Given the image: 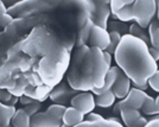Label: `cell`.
<instances>
[{
	"label": "cell",
	"mask_w": 159,
	"mask_h": 127,
	"mask_svg": "<svg viewBox=\"0 0 159 127\" xmlns=\"http://www.w3.org/2000/svg\"><path fill=\"white\" fill-rule=\"evenodd\" d=\"M158 69H159V63H158Z\"/></svg>",
	"instance_id": "cell-39"
},
{
	"label": "cell",
	"mask_w": 159,
	"mask_h": 127,
	"mask_svg": "<svg viewBox=\"0 0 159 127\" xmlns=\"http://www.w3.org/2000/svg\"><path fill=\"white\" fill-rule=\"evenodd\" d=\"M66 80L69 86L76 92H92L94 89L90 47L83 45L77 48L66 74Z\"/></svg>",
	"instance_id": "cell-2"
},
{
	"label": "cell",
	"mask_w": 159,
	"mask_h": 127,
	"mask_svg": "<svg viewBox=\"0 0 159 127\" xmlns=\"http://www.w3.org/2000/svg\"><path fill=\"white\" fill-rule=\"evenodd\" d=\"M70 106L77 109L83 115H88L96 107L95 95L92 92H80L70 101Z\"/></svg>",
	"instance_id": "cell-6"
},
{
	"label": "cell",
	"mask_w": 159,
	"mask_h": 127,
	"mask_svg": "<svg viewBox=\"0 0 159 127\" xmlns=\"http://www.w3.org/2000/svg\"><path fill=\"white\" fill-rule=\"evenodd\" d=\"M0 127H12L11 125H2V124H0Z\"/></svg>",
	"instance_id": "cell-37"
},
{
	"label": "cell",
	"mask_w": 159,
	"mask_h": 127,
	"mask_svg": "<svg viewBox=\"0 0 159 127\" xmlns=\"http://www.w3.org/2000/svg\"><path fill=\"white\" fill-rule=\"evenodd\" d=\"M19 102L23 105V106H29V105H31V103H33L34 102V100L33 99H31V98H29V96H26V95H23L21 98H19Z\"/></svg>",
	"instance_id": "cell-32"
},
{
	"label": "cell",
	"mask_w": 159,
	"mask_h": 127,
	"mask_svg": "<svg viewBox=\"0 0 159 127\" xmlns=\"http://www.w3.org/2000/svg\"><path fill=\"white\" fill-rule=\"evenodd\" d=\"M66 109V106L58 105V103H53V105L48 107L47 112H49L50 114H52L55 118H57L58 120L62 121V118H63V115H64Z\"/></svg>",
	"instance_id": "cell-22"
},
{
	"label": "cell",
	"mask_w": 159,
	"mask_h": 127,
	"mask_svg": "<svg viewBox=\"0 0 159 127\" xmlns=\"http://www.w3.org/2000/svg\"><path fill=\"white\" fill-rule=\"evenodd\" d=\"M90 48H98L101 51H107L111 44V34L107 29L94 25L88 40Z\"/></svg>",
	"instance_id": "cell-7"
},
{
	"label": "cell",
	"mask_w": 159,
	"mask_h": 127,
	"mask_svg": "<svg viewBox=\"0 0 159 127\" xmlns=\"http://www.w3.org/2000/svg\"><path fill=\"white\" fill-rule=\"evenodd\" d=\"M131 89H132V81L129 80L120 69L118 79H116V81H115V83H114V86L112 88V92L114 93L116 99L122 100L128 95Z\"/></svg>",
	"instance_id": "cell-10"
},
{
	"label": "cell",
	"mask_w": 159,
	"mask_h": 127,
	"mask_svg": "<svg viewBox=\"0 0 159 127\" xmlns=\"http://www.w3.org/2000/svg\"><path fill=\"white\" fill-rule=\"evenodd\" d=\"M121 120L124 122V126L126 127H144L147 124V119L143 116L138 109H121L120 112Z\"/></svg>",
	"instance_id": "cell-9"
},
{
	"label": "cell",
	"mask_w": 159,
	"mask_h": 127,
	"mask_svg": "<svg viewBox=\"0 0 159 127\" xmlns=\"http://www.w3.org/2000/svg\"><path fill=\"white\" fill-rule=\"evenodd\" d=\"M156 103H157V107H158V114H159V95L156 98Z\"/></svg>",
	"instance_id": "cell-36"
},
{
	"label": "cell",
	"mask_w": 159,
	"mask_h": 127,
	"mask_svg": "<svg viewBox=\"0 0 159 127\" xmlns=\"http://www.w3.org/2000/svg\"><path fill=\"white\" fill-rule=\"evenodd\" d=\"M133 88H135V89H139L141 92H146V89L148 88V83L145 82V83H132Z\"/></svg>",
	"instance_id": "cell-33"
},
{
	"label": "cell",
	"mask_w": 159,
	"mask_h": 127,
	"mask_svg": "<svg viewBox=\"0 0 159 127\" xmlns=\"http://www.w3.org/2000/svg\"><path fill=\"white\" fill-rule=\"evenodd\" d=\"M146 96H147L146 92H141L139 89L132 88L125 99L119 101L118 103H115V106H114V113L118 114L121 112V109H126V108L140 111L146 100Z\"/></svg>",
	"instance_id": "cell-4"
},
{
	"label": "cell",
	"mask_w": 159,
	"mask_h": 127,
	"mask_svg": "<svg viewBox=\"0 0 159 127\" xmlns=\"http://www.w3.org/2000/svg\"><path fill=\"white\" fill-rule=\"evenodd\" d=\"M74 127H108V126H107V124H106V119H103V120H101V121H87L86 120Z\"/></svg>",
	"instance_id": "cell-25"
},
{
	"label": "cell",
	"mask_w": 159,
	"mask_h": 127,
	"mask_svg": "<svg viewBox=\"0 0 159 127\" xmlns=\"http://www.w3.org/2000/svg\"><path fill=\"white\" fill-rule=\"evenodd\" d=\"M147 83H148V87H151L154 92L159 93V69L148 79Z\"/></svg>",
	"instance_id": "cell-26"
},
{
	"label": "cell",
	"mask_w": 159,
	"mask_h": 127,
	"mask_svg": "<svg viewBox=\"0 0 159 127\" xmlns=\"http://www.w3.org/2000/svg\"><path fill=\"white\" fill-rule=\"evenodd\" d=\"M128 34L139 38V39H141L143 42H145L148 47H151V44H150V37H148V34H146V30L143 29V27H140L139 25H137L135 23L128 27Z\"/></svg>",
	"instance_id": "cell-19"
},
{
	"label": "cell",
	"mask_w": 159,
	"mask_h": 127,
	"mask_svg": "<svg viewBox=\"0 0 159 127\" xmlns=\"http://www.w3.org/2000/svg\"><path fill=\"white\" fill-rule=\"evenodd\" d=\"M11 98H12V95L10 94L8 90H6V89H1V88H0V101H1L2 103H6Z\"/></svg>",
	"instance_id": "cell-29"
},
{
	"label": "cell",
	"mask_w": 159,
	"mask_h": 127,
	"mask_svg": "<svg viewBox=\"0 0 159 127\" xmlns=\"http://www.w3.org/2000/svg\"><path fill=\"white\" fill-rule=\"evenodd\" d=\"M62 121L49 112H39L31 118V127H61Z\"/></svg>",
	"instance_id": "cell-11"
},
{
	"label": "cell",
	"mask_w": 159,
	"mask_h": 127,
	"mask_svg": "<svg viewBox=\"0 0 159 127\" xmlns=\"http://www.w3.org/2000/svg\"><path fill=\"white\" fill-rule=\"evenodd\" d=\"M141 111L145 115H157L158 114V107H157V103H156V99H153L152 96L147 95L146 96V100L141 107Z\"/></svg>",
	"instance_id": "cell-21"
},
{
	"label": "cell",
	"mask_w": 159,
	"mask_h": 127,
	"mask_svg": "<svg viewBox=\"0 0 159 127\" xmlns=\"http://www.w3.org/2000/svg\"><path fill=\"white\" fill-rule=\"evenodd\" d=\"M0 2H1V1H0Z\"/></svg>",
	"instance_id": "cell-40"
},
{
	"label": "cell",
	"mask_w": 159,
	"mask_h": 127,
	"mask_svg": "<svg viewBox=\"0 0 159 127\" xmlns=\"http://www.w3.org/2000/svg\"><path fill=\"white\" fill-rule=\"evenodd\" d=\"M106 124L108 127H125L121 122H119L116 119H113V118H111V119H106Z\"/></svg>",
	"instance_id": "cell-31"
},
{
	"label": "cell",
	"mask_w": 159,
	"mask_h": 127,
	"mask_svg": "<svg viewBox=\"0 0 159 127\" xmlns=\"http://www.w3.org/2000/svg\"><path fill=\"white\" fill-rule=\"evenodd\" d=\"M148 29V37H150V52L154 61L158 63L159 61V23L153 20L150 24Z\"/></svg>",
	"instance_id": "cell-12"
},
{
	"label": "cell",
	"mask_w": 159,
	"mask_h": 127,
	"mask_svg": "<svg viewBox=\"0 0 159 127\" xmlns=\"http://www.w3.org/2000/svg\"><path fill=\"white\" fill-rule=\"evenodd\" d=\"M157 14V1H133L131 5L124 7L114 16L115 19L122 23L134 20L137 25L147 29Z\"/></svg>",
	"instance_id": "cell-3"
},
{
	"label": "cell",
	"mask_w": 159,
	"mask_h": 127,
	"mask_svg": "<svg viewBox=\"0 0 159 127\" xmlns=\"http://www.w3.org/2000/svg\"><path fill=\"white\" fill-rule=\"evenodd\" d=\"M115 95L112 90H108L99 95H95V105L101 108H109L115 103Z\"/></svg>",
	"instance_id": "cell-16"
},
{
	"label": "cell",
	"mask_w": 159,
	"mask_h": 127,
	"mask_svg": "<svg viewBox=\"0 0 159 127\" xmlns=\"http://www.w3.org/2000/svg\"><path fill=\"white\" fill-rule=\"evenodd\" d=\"M94 26V23L92 21V19H89L86 24L82 26V29L80 30L79 38H77V47H83L87 45L89 37H90V32H92V29Z\"/></svg>",
	"instance_id": "cell-17"
},
{
	"label": "cell",
	"mask_w": 159,
	"mask_h": 127,
	"mask_svg": "<svg viewBox=\"0 0 159 127\" xmlns=\"http://www.w3.org/2000/svg\"><path fill=\"white\" fill-rule=\"evenodd\" d=\"M109 34H111V44H109V48H108L107 52L111 55H114L116 48L119 47L122 36L120 34H118V32H109Z\"/></svg>",
	"instance_id": "cell-24"
},
{
	"label": "cell",
	"mask_w": 159,
	"mask_h": 127,
	"mask_svg": "<svg viewBox=\"0 0 159 127\" xmlns=\"http://www.w3.org/2000/svg\"><path fill=\"white\" fill-rule=\"evenodd\" d=\"M116 67L132 83H145L158 70V63L150 52V47L131 34L122 36L119 47L114 52Z\"/></svg>",
	"instance_id": "cell-1"
},
{
	"label": "cell",
	"mask_w": 159,
	"mask_h": 127,
	"mask_svg": "<svg viewBox=\"0 0 159 127\" xmlns=\"http://www.w3.org/2000/svg\"><path fill=\"white\" fill-rule=\"evenodd\" d=\"M12 127H31V116L24 111V108L17 109L11 120Z\"/></svg>",
	"instance_id": "cell-15"
},
{
	"label": "cell",
	"mask_w": 159,
	"mask_h": 127,
	"mask_svg": "<svg viewBox=\"0 0 159 127\" xmlns=\"http://www.w3.org/2000/svg\"><path fill=\"white\" fill-rule=\"evenodd\" d=\"M76 90H74L73 88L68 87V84L64 82H61L60 84H57L56 87H53L51 93L49 95V98L58 105L66 106L68 102H70L71 99L76 95Z\"/></svg>",
	"instance_id": "cell-8"
},
{
	"label": "cell",
	"mask_w": 159,
	"mask_h": 127,
	"mask_svg": "<svg viewBox=\"0 0 159 127\" xmlns=\"http://www.w3.org/2000/svg\"><path fill=\"white\" fill-rule=\"evenodd\" d=\"M84 121V115L79 112L77 109H75L74 107H66L64 115L62 118V124L66 125L68 127H74L76 125H79L81 122Z\"/></svg>",
	"instance_id": "cell-13"
},
{
	"label": "cell",
	"mask_w": 159,
	"mask_h": 127,
	"mask_svg": "<svg viewBox=\"0 0 159 127\" xmlns=\"http://www.w3.org/2000/svg\"><path fill=\"white\" fill-rule=\"evenodd\" d=\"M16 83H17V81L13 80V77H6L5 80L0 82V88L6 89V90H11L16 86Z\"/></svg>",
	"instance_id": "cell-28"
},
{
	"label": "cell",
	"mask_w": 159,
	"mask_h": 127,
	"mask_svg": "<svg viewBox=\"0 0 159 127\" xmlns=\"http://www.w3.org/2000/svg\"><path fill=\"white\" fill-rule=\"evenodd\" d=\"M16 107L6 106L0 101V124L2 125H11V120L16 114Z\"/></svg>",
	"instance_id": "cell-18"
},
{
	"label": "cell",
	"mask_w": 159,
	"mask_h": 127,
	"mask_svg": "<svg viewBox=\"0 0 159 127\" xmlns=\"http://www.w3.org/2000/svg\"><path fill=\"white\" fill-rule=\"evenodd\" d=\"M120 73V68L119 67H112L109 69V71L107 74L106 76V80H105V84H103V87L99 89V90H95L93 92L94 95H99V94H102L105 93V92H108V90H112L113 86H114V83H115V81L118 79V75Z\"/></svg>",
	"instance_id": "cell-14"
},
{
	"label": "cell",
	"mask_w": 159,
	"mask_h": 127,
	"mask_svg": "<svg viewBox=\"0 0 159 127\" xmlns=\"http://www.w3.org/2000/svg\"><path fill=\"white\" fill-rule=\"evenodd\" d=\"M144 127H159V120H148Z\"/></svg>",
	"instance_id": "cell-34"
},
{
	"label": "cell",
	"mask_w": 159,
	"mask_h": 127,
	"mask_svg": "<svg viewBox=\"0 0 159 127\" xmlns=\"http://www.w3.org/2000/svg\"><path fill=\"white\" fill-rule=\"evenodd\" d=\"M30 86V81L27 80L26 77H21L17 83H16V86H14L11 90H8L10 94L12 95V96H16V98H21L23 95H25V92H26V89L29 88Z\"/></svg>",
	"instance_id": "cell-20"
},
{
	"label": "cell",
	"mask_w": 159,
	"mask_h": 127,
	"mask_svg": "<svg viewBox=\"0 0 159 127\" xmlns=\"http://www.w3.org/2000/svg\"><path fill=\"white\" fill-rule=\"evenodd\" d=\"M103 119H105V118H103L101 114L94 113V112H92V113H89L87 115V121H101V120H103Z\"/></svg>",
	"instance_id": "cell-30"
},
{
	"label": "cell",
	"mask_w": 159,
	"mask_h": 127,
	"mask_svg": "<svg viewBox=\"0 0 159 127\" xmlns=\"http://www.w3.org/2000/svg\"><path fill=\"white\" fill-rule=\"evenodd\" d=\"M109 2L107 1H90V19L94 25L103 29L108 27V19L111 16Z\"/></svg>",
	"instance_id": "cell-5"
},
{
	"label": "cell",
	"mask_w": 159,
	"mask_h": 127,
	"mask_svg": "<svg viewBox=\"0 0 159 127\" xmlns=\"http://www.w3.org/2000/svg\"><path fill=\"white\" fill-rule=\"evenodd\" d=\"M133 2V0H127V1H116V0H113V1H109V8H111V12L113 13V16L120 12L124 7L131 5Z\"/></svg>",
	"instance_id": "cell-23"
},
{
	"label": "cell",
	"mask_w": 159,
	"mask_h": 127,
	"mask_svg": "<svg viewBox=\"0 0 159 127\" xmlns=\"http://www.w3.org/2000/svg\"><path fill=\"white\" fill-rule=\"evenodd\" d=\"M40 102H38V101H34L33 103H31V105H29V106H26V107L24 108V111L26 112L31 118H32L33 115H36L37 113H39L40 111Z\"/></svg>",
	"instance_id": "cell-27"
},
{
	"label": "cell",
	"mask_w": 159,
	"mask_h": 127,
	"mask_svg": "<svg viewBox=\"0 0 159 127\" xmlns=\"http://www.w3.org/2000/svg\"><path fill=\"white\" fill-rule=\"evenodd\" d=\"M61 127H68V126H66V125H62Z\"/></svg>",
	"instance_id": "cell-38"
},
{
	"label": "cell",
	"mask_w": 159,
	"mask_h": 127,
	"mask_svg": "<svg viewBox=\"0 0 159 127\" xmlns=\"http://www.w3.org/2000/svg\"><path fill=\"white\" fill-rule=\"evenodd\" d=\"M157 18L159 21V1H157Z\"/></svg>",
	"instance_id": "cell-35"
}]
</instances>
